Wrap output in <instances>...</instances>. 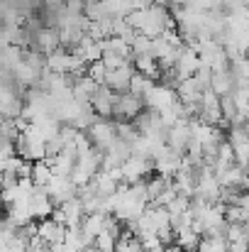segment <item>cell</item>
<instances>
[{"label":"cell","instance_id":"cell-5","mask_svg":"<svg viewBox=\"0 0 249 252\" xmlns=\"http://www.w3.org/2000/svg\"><path fill=\"white\" fill-rule=\"evenodd\" d=\"M54 174H52V167L44 162V159H37L34 164H32V171H29V179L34 181V186H44L49 179H52Z\"/></svg>","mask_w":249,"mask_h":252},{"label":"cell","instance_id":"cell-3","mask_svg":"<svg viewBox=\"0 0 249 252\" xmlns=\"http://www.w3.org/2000/svg\"><path fill=\"white\" fill-rule=\"evenodd\" d=\"M59 208H61V213H64L66 228H79V223H81V218H83L81 198H79V196H71V198H66L64 203H59Z\"/></svg>","mask_w":249,"mask_h":252},{"label":"cell","instance_id":"cell-8","mask_svg":"<svg viewBox=\"0 0 249 252\" xmlns=\"http://www.w3.org/2000/svg\"><path fill=\"white\" fill-rule=\"evenodd\" d=\"M225 252H247V238L227 243V248H225Z\"/></svg>","mask_w":249,"mask_h":252},{"label":"cell","instance_id":"cell-2","mask_svg":"<svg viewBox=\"0 0 249 252\" xmlns=\"http://www.w3.org/2000/svg\"><path fill=\"white\" fill-rule=\"evenodd\" d=\"M64 235H66V225H59L54 223L52 218H42L37 223V238L44 240L47 245L52 243H64Z\"/></svg>","mask_w":249,"mask_h":252},{"label":"cell","instance_id":"cell-9","mask_svg":"<svg viewBox=\"0 0 249 252\" xmlns=\"http://www.w3.org/2000/svg\"><path fill=\"white\" fill-rule=\"evenodd\" d=\"M2 142H5V140H2V132H0V145H2Z\"/></svg>","mask_w":249,"mask_h":252},{"label":"cell","instance_id":"cell-1","mask_svg":"<svg viewBox=\"0 0 249 252\" xmlns=\"http://www.w3.org/2000/svg\"><path fill=\"white\" fill-rule=\"evenodd\" d=\"M27 203H29V211H32V218L37 220H42V218H49V213H52V208H54V203H52V198L47 196V191L42 189V186H34V191L29 193V198H27Z\"/></svg>","mask_w":249,"mask_h":252},{"label":"cell","instance_id":"cell-4","mask_svg":"<svg viewBox=\"0 0 249 252\" xmlns=\"http://www.w3.org/2000/svg\"><path fill=\"white\" fill-rule=\"evenodd\" d=\"M225 248H227V243L222 235H203L195 252H225Z\"/></svg>","mask_w":249,"mask_h":252},{"label":"cell","instance_id":"cell-7","mask_svg":"<svg viewBox=\"0 0 249 252\" xmlns=\"http://www.w3.org/2000/svg\"><path fill=\"white\" fill-rule=\"evenodd\" d=\"M115 235L112 233H108V230H100L95 238H93V245H95V250L98 252H115Z\"/></svg>","mask_w":249,"mask_h":252},{"label":"cell","instance_id":"cell-6","mask_svg":"<svg viewBox=\"0 0 249 252\" xmlns=\"http://www.w3.org/2000/svg\"><path fill=\"white\" fill-rule=\"evenodd\" d=\"M225 213V223H247L249 218V208L247 206H237V203H227L222 208Z\"/></svg>","mask_w":249,"mask_h":252}]
</instances>
